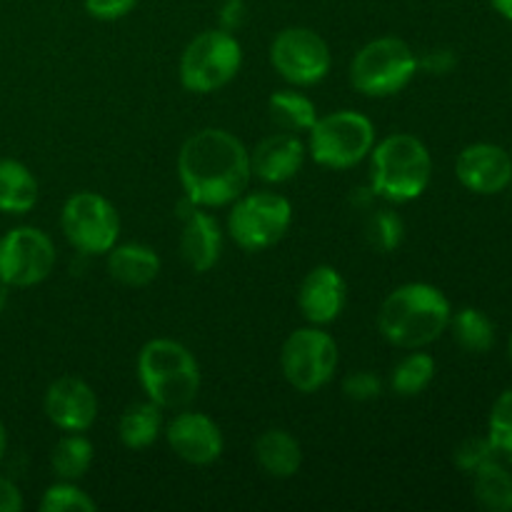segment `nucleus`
<instances>
[{"label": "nucleus", "instance_id": "nucleus-1", "mask_svg": "<svg viewBox=\"0 0 512 512\" xmlns=\"http://www.w3.org/2000/svg\"><path fill=\"white\" fill-rule=\"evenodd\" d=\"M178 178L195 208H225L248 190L250 150L230 130L203 128L180 148Z\"/></svg>", "mask_w": 512, "mask_h": 512}, {"label": "nucleus", "instance_id": "nucleus-2", "mask_svg": "<svg viewBox=\"0 0 512 512\" xmlns=\"http://www.w3.org/2000/svg\"><path fill=\"white\" fill-rule=\"evenodd\" d=\"M450 300L430 283H405L383 300L378 330L390 345L403 350L428 348L448 330Z\"/></svg>", "mask_w": 512, "mask_h": 512}, {"label": "nucleus", "instance_id": "nucleus-3", "mask_svg": "<svg viewBox=\"0 0 512 512\" xmlns=\"http://www.w3.org/2000/svg\"><path fill=\"white\" fill-rule=\"evenodd\" d=\"M370 190L390 203H410L428 190L433 155L428 145L410 133H393L375 140L370 150Z\"/></svg>", "mask_w": 512, "mask_h": 512}, {"label": "nucleus", "instance_id": "nucleus-4", "mask_svg": "<svg viewBox=\"0 0 512 512\" xmlns=\"http://www.w3.org/2000/svg\"><path fill=\"white\" fill-rule=\"evenodd\" d=\"M138 380L148 400L163 410H183L200 393V365L183 343L155 338L140 348Z\"/></svg>", "mask_w": 512, "mask_h": 512}, {"label": "nucleus", "instance_id": "nucleus-5", "mask_svg": "<svg viewBox=\"0 0 512 512\" xmlns=\"http://www.w3.org/2000/svg\"><path fill=\"white\" fill-rule=\"evenodd\" d=\"M375 145L373 120L358 110L318 115L308 130V155L330 170H350L363 163Z\"/></svg>", "mask_w": 512, "mask_h": 512}, {"label": "nucleus", "instance_id": "nucleus-6", "mask_svg": "<svg viewBox=\"0 0 512 512\" xmlns=\"http://www.w3.org/2000/svg\"><path fill=\"white\" fill-rule=\"evenodd\" d=\"M418 73V55L405 40L383 35L355 53L350 63V83L368 98H390L410 85Z\"/></svg>", "mask_w": 512, "mask_h": 512}, {"label": "nucleus", "instance_id": "nucleus-7", "mask_svg": "<svg viewBox=\"0 0 512 512\" xmlns=\"http://www.w3.org/2000/svg\"><path fill=\"white\" fill-rule=\"evenodd\" d=\"M240 65H243V45L230 30H203L185 45L180 55V83L190 93H215L240 73Z\"/></svg>", "mask_w": 512, "mask_h": 512}, {"label": "nucleus", "instance_id": "nucleus-8", "mask_svg": "<svg viewBox=\"0 0 512 512\" xmlns=\"http://www.w3.org/2000/svg\"><path fill=\"white\" fill-rule=\"evenodd\" d=\"M293 223V205L285 195L270 190H245L238 200L230 203L228 233L238 248L248 253L273 248L285 238Z\"/></svg>", "mask_w": 512, "mask_h": 512}, {"label": "nucleus", "instance_id": "nucleus-9", "mask_svg": "<svg viewBox=\"0 0 512 512\" xmlns=\"http://www.w3.org/2000/svg\"><path fill=\"white\" fill-rule=\"evenodd\" d=\"M338 343L318 325L298 328L280 348V370L298 393H318L333 380L338 368Z\"/></svg>", "mask_w": 512, "mask_h": 512}, {"label": "nucleus", "instance_id": "nucleus-10", "mask_svg": "<svg viewBox=\"0 0 512 512\" xmlns=\"http://www.w3.org/2000/svg\"><path fill=\"white\" fill-rule=\"evenodd\" d=\"M65 240L83 255H105L120 238V215L105 195L80 190L60 210Z\"/></svg>", "mask_w": 512, "mask_h": 512}, {"label": "nucleus", "instance_id": "nucleus-11", "mask_svg": "<svg viewBox=\"0 0 512 512\" xmlns=\"http://www.w3.org/2000/svg\"><path fill=\"white\" fill-rule=\"evenodd\" d=\"M270 65L295 88H310L328 78L333 53L320 33L305 25L283 28L270 43Z\"/></svg>", "mask_w": 512, "mask_h": 512}, {"label": "nucleus", "instance_id": "nucleus-12", "mask_svg": "<svg viewBox=\"0 0 512 512\" xmlns=\"http://www.w3.org/2000/svg\"><path fill=\"white\" fill-rule=\"evenodd\" d=\"M55 245L48 233L20 225L0 238V283L8 288H33L55 268Z\"/></svg>", "mask_w": 512, "mask_h": 512}, {"label": "nucleus", "instance_id": "nucleus-13", "mask_svg": "<svg viewBox=\"0 0 512 512\" xmlns=\"http://www.w3.org/2000/svg\"><path fill=\"white\" fill-rule=\"evenodd\" d=\"M170 450L188 465H213L223 455L225 440L218 423L205 413L180 410L163 428Z\"/></svg>", "mask_w": 512, "mask_h": 512}, {"label": "nucleus", "instance_id": "nucleus-14", "mask_svg": "<svg viewBox=\"0 0 512 512\" xmlns=\"http://www.w3.org/2000/svg\"><path fill=\"white\" fill-rule=\"evenodd\" d=\"M460 185L475 195H498L512 183V155L495 143H473L455 160Z\"/></svg>", "mask_w": 512, "mask_h": 512}, {"label": "nucleus", "instance_id": "nucleus-15", "mask_svg": "<svg viewBox=\"0 0 512 512\" xmlns=\"http://www.w3.org/2000/svg\"><path fill=\"white\" fill-rule=\"evenodd\" d=\"M45 415L63 433H85L98 420V398L85 380L65 375L50 383L43 400Z\"/></svg>", "mask_w": 512, "mask_h": 512}, {"label": "nucleus", "instance_id": "nucleus-16", "mask_svg": "<svg viewBox=\"0 0 512 512\" xmlns=\"http://www.w3.org/2000/svg\"><path fill=\"white\" fill-rule=\"evenodd\" d=\"M348 305V283L333 265H318L303 278L298 290V308L310 325L335 323Z\"/></svg>", "mask_w": 512, "mask_h": 512}, {"label": "nucleus", "instance_id": "nucleus-17", "mask_svg": "<svg viewBox=\"0 0 512 512\" xmlns=\"http://www.w3.org/2000/svg\"><path fill=\"white\" fill-rule=\"evenodd\" d=\"M305 155H308V148L303 140L295 133L283 130V133L263 138L255 145V150H250V168H253L255 178H260L263 183L280 185L293 180L303 170Z\"/></svg>", "mask_w": 512, "mask_h": 512}, {"label": "nucleus", "instance_id": "nucleus-18", "mask_svg": "<svg viewBox=\"0 0 512 512\" xmlns=\"http://www.w3.org/2000/svg\"><path fill=\"white\" fill-rule=\"evenodd\" d=\"M223 255V230L205 208H190L180 230V258L193 273H208Z\"/></svg>", "mask_w": 512, "mask_h": 512}, {"label": "nucleus", "instance_id": "nucleus-19", "mask_svg": "<svg viewBox=\"0 0 512 512\" xmlns=\"http://www.w3.org/2000/svg\"><path fill=\"white\" fill-rule=\"evenodd\" d=\"M108 273L125 288H145L160 275V258L150 245L125 243L108 250Z\"/></svg>", "mask_w": 512, "mask_h": 512}, {"label": "nucleus", "instance_id": "nucleus-20", "mask_svg": "<svg viewBox=\"0 0 512 512\" xmlns=\"http://www.w3.org/2000/svg\"><path fill=\"white\" fill-rule=\"evenodd\" d=\"M255 460L260 470L275 480H288L303 465V448L298 440L283 428H270L255 440Z\"/></svg>", "mask_w": 512, "mask_h": 512}, {"label": "nucleus", "instance_id": "nucleus-21", "mask_svg": "<svg viewBox=\"0 0 512 512\" xmlns=\"http://www.w3.org/2000/svg\"><path fill=\"white\" fill-rule=\"evenodd\" d=\"M38 180L28 165L0 158V213L25 215L38 203Z\"/></svg>", "mask_w": 512, "mask_h": 512}, {"label": "nucleus", "instance_id": "nucleus-22", "mask_svg": "<svg viewBox=\"0 0 512 512\" xmlns=\"http://www.w3.org/2000/svg\"><path fill=\"white\" fill-rule=\"evenodd\" d=\"M163 408L153 400L125 408L118 423V438L128 450H145L163 435Z\"/></svg>", "mask_w": 512, "mask_h": 512}, {"label": "nucleus", "instance_id": "nucleus-23", "mask_svg": "<svg viewBox=\"0 0 512 512\" xmlns=\"http://www.w3.org/2000/svg\"><path fill=\"white\" fill-rule=\"evenodd\" d=\"M473 498L488 512H512V473L500 458L488 460L473 473Z\"/></svg>", "mask_w": 512, "mask_h": 512}, {"label": "nucleus", "instance_id": "nucleus-24", "mask_svg": "<svg viewBox=\"0 0 512 512\" xmlns=\"http://www.w3.org/2000/svg\"><path fill=\"white\" fill-rule=\"evenodd\" d=\"M270 120L285 133H308L318 120V108L305 93H298L293 88L275 90L268 98Z\"/></svg>", "mask_w": 512, "mask_h": 512}, {"label": "nucleus", "instance_id": "nucleus-25", "mask_svg": "<svg viewBox=\"0 0 512 512\" xmlns=\"http://www.w3.org/2000/svg\"><path fill=\"white\" fill-rule=\"evenodd\" d=\"M93 458L95 448L83 433H65L63 438L55 443L53 453H50V468H53L55 478L58 480L78 483V480L90 470Z\"/></svg>", "mask_w": 512, "mask_h": 512}, {"label": "nucleus", "instance_id": "nucleus-26", "mask_svg": "<svg viewBox=\"0 0 512 512\" xmlns=\"http://www.w3.org/2000/svg\"><path fill=\"white\" fill-rule=\"evenodd\" d=\"M438 373V365L430 353L420 350H410L405 358L398 360V365L390 373V388L400 398H415V395L425 393L430 388V383L435 380Z\"/></svg>", "mask_w": 512, "mask_h": 512}, {"label": "nucleus", "instance_id": "nucleus-27", "mask_svg": "<svg viewBox=\"0 0 512 512\" xmlns=\"http://www.w3.org/2000/svg\"><path fill=\"white\" fill-rule=\"evenodd\" d=\"M450 333L465 353L483 355L495 345V325L480 308H463L450 315Z\"/></svg>", "mask_w": 512, "mask_h": 512}, {"label": "nucleus", "instance_id": "nucleus-28", "mask_svg": "<svg viewBox=\"0 0 512 512\" xmlns=\"http://www.w3.org/2000/svg\"><path fill=\"white\" fill-rule=\"evenodd\" d=\"M405 238V223L395 210L380 208L373 210L365 220V240L378 253H393L400 248Z\"/></svg>", "mask_w": 512, "mask_h": 512}, {"label": "nucleus", "instance_id": "nucleus-29", "mask_svg": "<svg viewBox=\"0 0 512 512\" xmlns=\"http://www.w3.org/2000/svg\"><path fill=\"white\" fill-rule=\"evenodd\" d=\"M488 440L495 455L512 465V388L498 395L488 418Z\"/></svg>", "mask_w": 512, "mask_h": 512}, {"label": "nucleus", "instance_id": "nucleus-30", "mask_svg": "<svg viewBox=\"0 0 512 512\" xmlns=\"http://www.w3.org/2000/svg\"><path fill=\"white\" fill-rule=\"evenodd\" d=\"M95 508H98L95 500L70 480H58L55 485H50L40 500L43 512H93Z\"/></svg>", "mask_w": 512, "mask_h": 512}, {"label": "nucleus", "instance_id": "nucleus-31", "mask_svg": "<svg viewBox=\"0 0 512 512\" xmlns=\"http://www.w3.org/2000/svg\"><path fill=\"white\" fill-rule=\"evenodd\" d=\"M493 458H498V455H495L488 435H485V438L463 440V443L455 448V455H453L455 465H458V468L468 475H473L480 465H485L488 460H493Z\"/></svg>", "mask_w": 512, "mask_h": 512}, {"label": "nucleus", "instance_id": "nucleus-32", "mask_svg": "<svg viewBox=\"0 0 512 512\" xmlns=\"http://www.w3.org/2000/svg\"><path fill=\"white\" fill-rule=\"evenodd\" d=\"M343 393L345 398L355 400V403H368V400L383 395V380L370 373V370H358V373H350L343 380Z\"/></svg>", "mask_w": 512, "mask_h": 512}, {"label": "nucleus", "instance_id": "nucleus-33", "mask_svg": "<svg viewBox=\"0 0 512 512\" xmlns=\"http://www.w3.org/2000/svg\"><path fill=\"white\" fill-rule=\"evenodd\" d=\"M85 13L95 20H120L125 15H130L138 5V0H83Z\"/></svg>", "mask_w": 512, "mask_h": 512}, {"label": "nucleus", "instance_id": "nucleus-34", "mask_svg": "<svg viewBox=\"0 0 512 512\" xmlns=\"http://www.w3.org/2000/svg\"><path fill=\"white\" fill-rule=\"evenodd\" d=\"M458 65V55L450 48H435L428 50L423 58H418V70H425L430 75H448Z\"/></svg>", "mask_w": 512, "mask_h": 512}, {"label": "nucleus", "instance_id": "nucleus-35", "mask_svg": "<svg viewBox=\"0 0 512 512\" xmlns=\"http://www.w3.org/2000/svg\"><path fill=\"white\" fill-rule=\"evenodd\" d=\"M245 15H248V8H245L243 0H225L223 8H220V28L235 33L243 25Z\"/></svg>", "mask_w": 512, "mask_h": 512}, {"label": "nucleus", "instance_id": "nucleus-36", "mask_svg": "<svg viewBox=\"0 0 512 512\" xmlns=\"http://www.w3.org/2000/svg\"><path fill=\"white\" fill-rule=\"evenodd\" d=\"M23 510V493L10 478H0V512Z\"/></svg>", "mask_w": 512, "mask_h": 512}, {"label": "nucleus", "instance_id": "nucleus-37", "mask_svg": "<svg viewBox=\"0 0 512 512\" xmlns=\"http://www.w3.org/2000/svg\"><path fill=\"white\" fill-rule=\"evenodd\" d=\"M490 5H493V8L498 10L505 20H510L512 23V0H490Z\"/></svg>", "mask_w": 512, "mask_h": 512}, {"label": "nucleus", "instance_id": "nucleus-38", "mask_svg": "<svg viewBox=\"0 0 512 512\" xmlns=\"http://www.w3.org/2000/svg\"><path fill=\"white\" fill-rule=\"evenodd\" d=\"M5 448H8V433H5V425L0 423V460H3Z\"/></svg>", "mask_w": 512, "mask_h": 512}, {"label": "nucleus", "instance_id": "nucleus-39", "mask_svg": "<svg viewBox=\"0 0 512 512\" xmlns=\"http://www.w3.org/2000/svg\"><path fill=\"white\" fill-rule=\"evenodd\" d=\"M5 305H8V285L0 283V313H3Z\"/></svg>", "mask_w": 512, "mask_h": 512}, {"label": "nucleus", "instance_id": "nucleus-40", "mask_svg": "<svg viewBox=\"0 0 512 512\" xmlns=\"http://www.w3.org/2000/svg\"><path fill=\"white\" fill-rule=\"evenodd\" d=\"M508 353H510V360H512V333H510V340H508Z\"/></svg>", "mask_w": 512, "mask_h": 512}]
</instances>
